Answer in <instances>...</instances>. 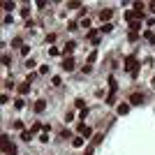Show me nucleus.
<instances>
[{
  "label": "nucleus",
  "mask_w": 155,
  "mask_h": 155,
  "mask_svg": "<svg viewBox=\"0 0 155 155\" xmlns=\"http://www.w3.org/2000/svg\"><path fill=\"white\" fill-rule=\"evenodd\" d=\"M21 16H23V19H28V16H30V9H28V7H23V9H21Z\"/></svg>",
  "instance_id": "393cba45"
},
{
  "label": "nucleus",
  "mask_w": 155,
  "mask_h": 155,
  "mask_svg": "<svg viewBox=\"0 0 155 155\" xmlns=\"http://www.w3.org/2000/svg\"><path fill=\"white\" fill-rule=\"evenodd\" d=\"M44 109H46V102H44V100H37V102H35V111H37V113H42Z\"/></svg>",
  "instance_id": "9d476101"
},
{
  "label": "nucleus",
  "mask_w": 155,
  "mask_h": 155,
  "mask_svg": "<svg viewBox=\"0 0 155 155\" xmlns=\"http://www.w3.org/2000/svg\"><path fill=\"white\" fill-rule=\"evenodd\" d=\"M28 93H30V83H28V81H23V83L19 86V95H28Z\"/></svg>",
  "instance_id": "1a4fd4ad"
},
{
  "label": "nucleus",
  "mask_w": 155,
  "mask_h": 155,
  "mask_svg": "<svg viewBox=\"0 0 155 155\" xmlns=\"http://www.w3.org/2000/svg\"><path fill=\"white\" fill-rule=\"evenodd\" d=\"M144 35H146V39H148V42H153V44H155V35L151 33V30H146V33H144Z\"/></svg>",
  "instance_id": "412c9836"
},
{
  "label": "nucleus",
  "mask_w": 155,
  "mask_h": 155,
  "mask_svg": "<svg viewBox=\"0 0 155 155\" xmlns=\"http://www.w3.org/2000/svg\"><path fill=\"white\" fill-rule=\"evenodd\" d=\"M74 107H79V109H86V104H83V100H77V102H74Z\"/></svg>",
  "instance_id": "cd10ccee"
},
{
  "label": "nucleus",
  "mask_w": 155,
  "mask_h": 155,
  "mask_svg": "<svg viewBox=\"0 0 155 155\" xmlns=\"http://www.w3.org/2000/svg\"><path fill=\"white\" fill-rule=\"evenodd\" d=\"M77 132H79V137H83V139L93 137V130L88 127V125H83V123H79V125H77Z\"/></svg>",
  "instance_id": "f03ea898"
},
{
  "label": "nucleus",
  "mask_w": 155,
  "mask_h": 155,
  "mask_svg": "<svg viewBox=\"0 0 155 155\" xmlns=\"http://www.w3.org/2000/svg\"><path fill=\"white\" fill-rule=\"evenodd\" d=\"M148 9H151V12H155V2H151V5H148Z\"/></svg>",
  "instance_id": "c756f323"
},
{
  "label": "nucleus",
  "mask_w": 155,
  "mask_h": 155,
  "mask_svg": "<svg viewBox=\"0 0 155 155\" xmlns=\"http://www.w3.org/2000/svg\"><path fill=\"white\" fill-rule=\"evenodd\" d=\"M21 139H23V141H30V139H33V132H30V130H23V132H21Z\"/></svg>",
  "instance_id": "ddd939ff"
},
{
  "label": "nucleus",
  "mask_w": 155,
  "mask_h": 155,
  "mask_svg": "<svg viewBox=\"0 0 155 155\" xmlns=\"http://www.w3.org/2000/svg\"><path fill=\"white\" fill-rule=\"evenodd\" d=\"M2 151H5L7 155H16V148L9 144V139H7V137H2Z\"/></svg>",
  "instance_id": "7ed1b4c3"
},
{
  "label": "nucleus",
  "mask_w": 155,
  "mask_h": 155,
  "mask_svg": "<svg viewBox=\"0 0 155 155\" xmlns=\"http://www.w3.org/2000/svg\"><path fill=\"white\" fill-rule=\"evenodd\" d=\"M113 16V9H109V7H107V9H102V12H100V19H102V21H109V19H111Z\"/></svg>",
  "instance_id": "0eeeda50"
},
{
  "label": "nucleus",
  "mask_w": 155,
  "mask_h": 155,
  "mask_svg": "<svg viewBox=\"0 0 155 155\" xmlns=\"http://www.w3.org/2000/svg\"><path fill=\"white\" fill-rule=\"evenodd\" d=\"M130 104H144V93H132L130 95Z\"/></svg>",
  "instance_id": "39448f33"
},
{
  "label": "nucleus",
  "mask_w": 155,
  "mask_h": 155,
  "mask_svg": "<svg viewBox=\"0 0 155 155\" xmlns=\"http://www.w3.org/2000/svg\"><path fill=\"white\" fill-rule=\"evenodd\" d=\"M74 49H77V42H74V39H69V42L65 44V46H63V53H65V56L69 58V53L74 51Z\"/></svg>",
  "instance_id": "20e7f679"
},
{
  "label": "nucleus",
  "mask_w": 155,
  "mask_h": 155,
  "mask_svg": "<svg viewBox=\"0 0 155 155\" xmlns=\"http://www.w3.org/2000/svg\"><path fill=\"white\" fill-rule=\"evenodd\" d=\"M69 9H81V2H77V0H72V2H69Z\"/></svg>",
  "instance_id": "4be33fe9"
},
{
  "label": "nucleus",
  "mask_w": 155,
  "mask_h": 155,
  "mask_svg": "<svg viewBox=\"0 0 155 155\" xmlns=\"http://www.w3.org/2000/svg\"><path fill=\"white\" fill-rule=\"evenodd\" d=\"M60 67L65 69V72H72V69H74V58H72V56H69V58H65Z\"/></svg>",
  "instance_id": "423d86ee"
},
{
  "label": "nucleus",
  "mask_w": 155,
  "mask_h": 155,
  "mask_svg": "<svg viewBox=\"0 0 155 155\" xmlns=\"http://www.w3.org/2000/svg\"><path fill=\"white\" fill-rule=\"evenodd\" d=\"M127 111H130V107H127V104H121V107H118V113H121V116H125Z\"/></svg>",
  "instance_id": "dca6fc26"
},
{
  "label": "nucleus",
  "mask_w": 155,
  "mask_h": 155,
  "mask_svg": "<svg viewBox=\"0 0 155 155\" xmlns=\"http://www.w3.org/2000/svg\"><path fill=\"white\" fill-rule=\"evenodd\" d=\"M83 155H93V148H86V153Z\"/></svg>",
  "instance_id": "c85d7f7f"
},
{
  "label": "nucleus",
  "mask_w": 155,
  "mask_h": 155,
  "mask_svg": "<svg viewBox=\"0 0 155 155\" xmlns=\"http://www.w3.org/2000/svg\"><path fill=\"white\" fill-rule=\"evenodd\" d=\"M14 107H16V109H23V107H26L23 97H16V100H14Z\"/></svg>",
  "instance_id": "2eb2a0df"
},
{
  "label": "nucleus",
  "mask_w": 155,
  "mask_h": 155,
  "mask_svg": "<svg viewBox=\"0 0 155 155\" xmlns=\"http://www.w3.org/2000/svg\"><path fill=\"white\" fill-rule=\"evenodd\" d=\"M125 69H127L132 77H137V74H139V63H137V56H134V53L125 56Z\"/></svg>",
  "instance_id": "f257e3e1"
},
{
  "label": "nucleus",
  "mask_w": 155,
  "mask_h": 155,
  "mask_svg": "<svg viewBox=\"0 0 155 155\" xmlns=\"http://www.w3.org/2000/svg\"><path fill=\"white\" fill-rule=\"evenodd\" d=\"M109 90H111V95H116V90H118V86H116V79L109 77Z\"/></svg>",
  "instance_id": "9b49d317"
},
{
  "label": "nucleus",
  "mask_w": 155,
  "mask_h": 155,
  "mask_svg": "<svg viewBox=\"0 0 155 155\" xmlns=\"http://www.w3.org/2000/svg\"><path fill=\"white\" fill-rule=\"evenodd\" d=\"M95 58H97V51H90V56H88V63H86V65H93Z\"/></svg>",
  "instance_id": "a211bd4d"
},
{
  "label": "nucleus",
  "mask_w": 155,
  "mask_h": 155,
  "mask_svg": "<svg viewBox=\"0 0 155 155\" xmlns=\"http://www.w3.org/2000/svg\"><path fill=\"white\" fill-rule=\"evenodd\" d=\"M2 9H7V12H9V9H14V2H2Z\"/></svg>",
  "instance_id": "a878e982"
},
{
  "label": "nucleus",
  "mask_w": 155,
  "mask_h": 155,
  "mask_svg": "<svg viewBox=\"0 0 155 155\" xmlns=\"http://www.w3.org/2000/svg\"><path fill=\"white\" fill-rule=\"evenodd\" d=\"M111 30H113V26H111V23H107V26H102V28H100V33H111Z\"/></svg>",
  "instance_id": "aec40b11"
},
{
  "label": "nucleus",
  "mask_w": 155,
  "mask_h": 155,
  "mask_svg": "<svg viewBox=\"0 0 155 155\" xmlns=\"http://www.w3.org/2000/svg\"><path fill=\"white\" fill-rule=\"evenodd\" d=\"M83 141H86L83 137H74V141H72V146H74V148H81V146H83Z\"/></svg>",
  "instance_id": "f8f14e48"
},
{
  "label": "nucleus",
  "mask_w": 155,
  "mask_h": 155,
  "mask_svg": "<svg viewBox=\"0 0 155 155\" xmlns=\"http://www.w3.org/2000/svg\"><path fill=\"white\" fill-rule=\"evenodd\" d=\"M102 139H104L102 132H100V134H95V137H93V146H100V144H102Z\"/></svg>",
  "instance_id": "4468645a"
},
{
  "label": "nucleus",
  "mask_w": 155,
  "mask_h": 155,
  "mask_svg": "<svg viewBox=\"0 0 155 155\" xmlns=\"http://www.w3.org/2000/svg\"><path fill=\"white\" fill-rule=\"evenodd\" d=\"M14 130H23V121H14Z\"/></svg>",
  "instance_id": "bb28decb"
},
{
  "label": "nucleus",
  "mask_w": 155,
  "mask_h": 155,
  "mask_svg": "<svg viewBox=\"0 0 155 155\" xmlns=\"http://www.w3.org/2000/svg\"><path fill=\"white\" fill-rule=\"evenodd\" d=\"M88 42H90V44H97V42H100V33L90 30V33H88Z\"/></svg>",
  "instance_id": "6e6552de"
},
{
  "label": "nucleus",
  "mask_w": 155,
  "mask_h": 155,
  "mask_svg": "<svg viewBox=\"0 0 155 155\" xmlns=\"http://www.w3.org/2000/svg\"><path fill=\"white\" fill-rule=\"evenodd\" d=\"M42 127H44V125H39V123H33V127H30V132H33V134H37V132H39Z\"/></svg>",
  "instance_id": "f3484780"
},
{
  "label": "nucleus",
  "mask_w": 155,
  "mask_h": 155,
  "mask_svg": "<svg viewBox=\"0 0 155 155\" xmlns=\"http://www.w3.org/2000/svg\"><path fill=\"white\" fill-rule=\"evenodd\" d=\"M139 28H141V26H139V21H134V23H130V33H137Z\"/></svg>",
  "instance_id": "6ab92c4d"
},
{
  "label": "nucleus",
  "mask_w": 155,
  "mask_h": 155,
  "mask_svg": "<svg viewBox=\"0 0 155 155\" xmlns=\"http://www.w3.org/2000/svg\"><path fill=\"white\" fill-rule=\"evenodd\" d=\"M28 53H30V46H26V44H23V46H21V56H28Z\"/></svg>",
  "instance_id": "b1692460"
},
{
  "label": "nucleus",
  "mask_w": 155,
  "mask_h": 155,
  "mask_svg": "<svg viewBox=\"0 0 155 155\" xmlns=\"http://www.w3.org/2000/svg\"><path fill=\"white\" fill-rule=\"evenodd\" d=\"M153 88H155V77H153Z\"/></svg>",
  "instance_id": "7c9ffc66"
},
{
  "label": "nucleus",
  "mask_w": 155,
  "mask_h": 155,
  "mask_svg": "<svg viewBox=\"0 0 155 155\" xmlns=\"http://www.w3.org/2000/svg\"><path fill=\"white\" fill-rule=\"evenodd\" d=\"M12 46H23V44H21V37H14V39H12Z\"/></svg>",
  "instance_id": "5701e85b"
}]
</instances>
